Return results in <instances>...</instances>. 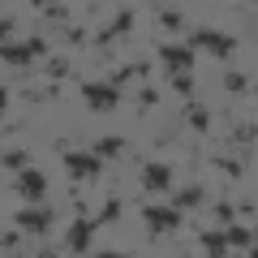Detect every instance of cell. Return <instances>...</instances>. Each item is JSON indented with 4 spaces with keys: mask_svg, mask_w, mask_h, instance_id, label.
<instances>
[{
    "mask_svg": "<svg viewBox=\"0 0 258 258\" xmlns=\"http://www.w3.org/2000/svg\"><path fill=\"white\" fill-rule=\"evenodd\" d=\"M203 249H207V258H224V254H228V241H224V232L203 228Z\"/></svg>",
    "mask_w": 258,
    "mask_h": 258,
    "instance_id": "obj_15",
    "label": "cell"
},
{
    "mask_svg": "<svg viewBox=\"0 0 258 258\" xmlns=\"http://www.w3.org/2000/svg\"><path fill=\"white\" fill-rule=\"evenodd\" d=\"M159 103V86H142L138 91V112H151Z\"/></svg>",
    "mask_w": 258,
    "mask_h": 258,
    "instance_id": "obj_26",
    "label": "cell"
},
{
    "mask_svg": "<svg viewBox=\"0 0 258 258\" xmlns=\"http://www.w3.org/2000/svg\"><path fill=\"white\" fill-rule=\"evenodd\" d=\"M159 64H164L168 74H189L194 52H189L185 43H164V47H159Z\"/></svg>",
    "mask_w": 258,
    "mask_h": 258,
    "instance_id": "obj_9",
    "label": "cell"
},
{
    "mask_svg": "<svg viewBox=\"0 0 258 258\" xmlns=\"http://www.w3.org/2000/svg\"><path fill=\"white\" fill-rule=\"evenodd\" d=\"M13 224H18L22 232H30V237H43L47 224H52V211H43V207H26V211L13 215Z\"/></svg>",
    "mask_w": 258,
    "mask_h": 258,
    "instance_id": "obj_10",
    "label": "cell"
},
{
    "mask_svg": "<svg viewBox=\"0 0 258 258\" xmlns=\"http://www.w3.org/2000/svg\"><path fill=\"white\" fill-rule=\"evenodd\" d=\"M64 172L74 176V181H91V176L103 172V159L91 155V151H69L64 155Z\"/></svg>",
    "mask_w": 258,
    "mask_h": 258,
    "instance_id": "obj_4",
    "label": "cell"
},
{
    "mask_svg": "<svg viewBox=\"0 0 258 258\" xmlns=\"http://www.w3.org/2000/svg\"><path fill=\"white\" fill-rule=\"evenodd\" d=\"M168 198H172V211H189V207H203L207 203V189H203V185H185V189L168 194Z\"/></svg>",
    "mask_w": 258,
    "mask_h": 258,
    "instance_id": "obj_12",
    "label": "cell"
},
{
    "mask_svg": "<svg viewBox=\"0 0 258 258\" xmlns=\"http://www.w3.org/2000/svg\"><path fill=\"white\" fill-rule=\"evenodd\" d=\"M185 125H189L194 134H211V108H203V103H189V108H185Z\"/></svg>",
    "mask_w": 258,
    "mask_h": 258,
    "instance_id": "obj_13",
    "label": "cell"
},
{
    "mask_svg": "<svg viewBox=\"0 0 258 258\" xmlns=\"http://www.w3.org/2000/svg\"><path fill=\"white\" fill-rule=\"evenodd\" d=\"M35 258H60V254H56V249H39Z\"/></svg>",
    "mask_w": 258,
    "mask_h": 258,
    "instance_id": "obj_32",
    "label": "cell"
},
{
    "mask_svg": "<svg viewBox=\"0 0 258 258\" xmlns=\"http://www.w3.org/2000/svg\"><path fill=\"white\" fill-rule=\"evenodd\" d=\"M120 220V198H108V203L99 207V215H95V228H103V224H116Z\"/></svg>",
    "mask_w": 258,
    "mask_h": 258,
    "instance_id": "obj_19",
    "label": "cell"
},
{
    "mask_svg": "<svg viewBox=\"0 0 258 258\" xmlns=\"http://www.w3.org/2000/svg\"><path fill=\"white\" fill-rule=\"evenodd\" d=\"M125 147H129L125 138H99V142L91 147V155H99V159H112V155H120Z\"/></svg>",
    "mask_w": 258,
    "mask_h": 258,
    "instance_id": "obj_17",
    "label": "cell"
},
{
    "mask_svg": "<svg viewBox=\"0 0 258 258\" xmlns=\"http://www.w3.org/2000/svg\"><path fill=\"white\" fill-rule=\"evenodd\" d=\"M9 35H13V18H0V47L9 43Z\"/></svg>",
    "mask_w": 258,
    "mask_h": 258,
    "instance_id": "obj_30",
    "label": "cell"
},
{
    "mask_svg": "<svg viewBox=\"0 0 258 258\" xmlns=\"http://www.w3.org/2000/svg\"><path fill=\"white\" fill-rule=\"evenodd\" d=\"M211 164L220 168L224 176H232V181H241V172H245V159H228V155H215Z\"/></svg>",
    "mask_w": 258,
    "mask_h": 258,
    "instance_id": "obj_18",
    "label": "cell"
},
{
    "mask_svg": "<svg viewBox=\"0 0 258 258\" xmlns=\"http://www.w3.org/2000/svg\"><path fill=\"white\" fill-rule=\"evenodd\" d=\"M142 189L147 194H172V164H142Z\"/></svg>",
    "mask_w": 258,
    "mask_h": 258,
    "instance_id": "obj_7",
    "label": "cell"
},
{
    "mask_svg": "<svg viewBox=\"0 0 258 258\" xmlns=\"http://www.w3.org/2000/svg\"><path fill=\"white\" fill-rule=\"evenodd\" d=\"M232 142H237V147H245V155H249V151H254V125H249V120H241V125L232 129Z\"/></svg>",
    "mask_w": 258,
    "mask_h": 258,
    "instance_id": "obj_22",
    "label": "cell"
},
{
    "mask_svg": "<svg viewBox=\"0 0 258 258\" xmlns=\"http://www.w3.org/2000/svg\"><path fill=\"white\" fill-rule=\"evenodd\" d=\"M74 74V64L64 60V56H56V60H47V78H52V82H60V78H69Z\"/></svg>",
    "mask_w": 258,
    "mask_h": 258,
    "instance_id": "obj_24",
    "label": "cell"
},
{
    "mask_svg": "<svg viewBox=\"0 0 258 258\" xmlns=\"http://www.w3.org/2000/svg\"><path fill=\"white\" fill-rule=\"evenodd\" d=\"M13 189H18L30 207L43 203V194H47V172H39V168H22V172H18V185H13Z\"/></svg>",
    "mask_w": 258,
    "mask_h": 258,
    "instance_id": "obj_5",
    "label": "cell"
},
{
    "mask_svg": "<svg viewBox=\"0 0 258 258\" xmlns=\"http://www.w3.org/2000/svg\"><path fill=\"white\" fill-rule=\"evenodd\" d=\"M155 22L168 30V35H176V30L185 26V13H181V9H159V18H155Z\"/></svg>",
    "mask_w": 258,
    "mask_h": 258,
    "instance_id": "obj_20",
    "label": "cell"
},
{
    "mask_svg": "<svg viewBox=\"0 0 258 258\" xmlns=\"http://www.w3.org/2000/svg\"><path fill=\"white\" fill-rule=\"evenodd\" d=\"M224 91L228 95H249V78L245 74H228L224 78Z\"/></svg>",
    "mask_w": 258,
    "mask_h": 258,
    "instance_id": "obj_23",
    "label": "cell"
},
{
    "mask_svg": "<svg viewBox=\"0 0 258 258\" xmlns=\"http://www.w3.org/2000/svg\"><path fill=\"white\" fill-rule=\"evenodd\" d=\"M95 258H129V254H120V249H99Z\"/></svg>",
    "mask_w": 258,
    "mask_h": 258,
    "instance_id": "obj_31",
    "label": "cell"
},
{
    "mask_svg": "<svg viewBox=\"0 0 258 258\" xmlns=\"http://www.w3.org/2000/svg\"><path fill=\"white\" fill-rule=\"evenodd\" d=\"M64 43L82 47V43H86V30H82V26H64Z\"/></svg>",
    "mask_w": 258,
    "mask_h": 258,
    "instance_id": "obj_28",
    "label": "cell"
},
{
    "mask_svg": "<svg viewBox=\"0 0 258 258\" xmlns=\"http://www.w3.org/2000/svg\"><path fill=\"white\" fill-rule=\"evenodd\" d=\"M47 56V39H26V43H5L0 47V60L5 64H35V60H43Z\"/></svg>",
    "mask_w": 258,
    "mask_h": 258,
    "instance_id": "obj_2",
    "label": "cell"
},
{
    "mask_svg": "<svg viewBox=\"0 0 258 258\" xmlns=\"http://www.w3.org/2000/svg\"><path fill=\"white\" fill-rule=\"evenodd\" d=\"M78 91H82V99H86V108H91V112H112L120 103V91H116V86H108V82H82Z\"/></svg>",
    "mask_w": 258,
    "mask_h": 258,
    "instance_id": "obj_3",
    "label": "cell"
},
{
    "mask_svg": "<svg viewBox=\"0 0 258 258\" xmlns=\"http://www.w3.org/2000/svg\"><path fill=\"white\" fill-rule=\"evenodd\" d=\"M35 13H43V18H56V22H60V18H69V5H43V0H39Z\"/></svg>",
    "mask_w": 258,
    "mask_h": 258,
    "instance_id": "obj_27",
    "label": "cell"
},
{
    "mask_svg": "<svg viewBox=\"0 0 258 258\" xmlns=\"http://www.w3.org/2000/svg\"><path fill=\"white\" fill-rule=\"evenodd\" d=\"M0 164H5V168H13V172H22V168L30 164V151L13 147V151H5V155H0Z\"/></svg>",
    "mask_w": 258,
    "mask_h": 258,
    "instance_id": "obj_21",
    "label": "cell"
},
{
    "mask_svg": "<svg viewBox=\"0 0 258 258\" xmlns=\"http://www.w3.org/2000/svg\"><path fill=\"white\" fill-rule=\"evenodd\" d=\"M189 52H207V56H220V60H228L232 52H237V39L232 35H224V30H211V26H203V30H194L189 35Z\"/></svg>",
    "mask_w": 258,
    "mask_h": 258,
    "instance_id": "obj_1",
    "label": "cell"
},
{
    "mask_svg": "<svg viewBox=\"0 0 258 258\" xmlns=\"http://www.w3.org/2000/svg\"><path fill=\"white\" fill-rule=\"evenodd\" d=\"M224 241H228V245H237V249H254V232H249V224H228V228H224Z\"/></svg>",
    "mask_w": 258,
    "mask_h": 258,
    "instance_id": "obj_14",
    "label": "cell"
},
{
    "mask_svg": "<svg viewBox=\"0 0 258 258\" xmlns=\"http://www.w3.org/2000/svg\"><path fill=\"white\" fill-rule=\"evenodd\" d=\"M91 232H95V220L78 215V220L69 224V232H64V249H69V254H86V249H91Z\"/></svg>",
    "mask_w": 258,
    "mask_h": 258,
    "instance_id": "obj_8",
    "label": "cell"
},
{
    "mask_svg": "<svg viewBox=\"0 0 258 258\" xmlns=\"http://www.w3.org/2000/svg\"><path fill=\"white\" fill-rule=\"evenodd\" d=\"M215 220H220L224 228H228V224H237V211H232L228 203H220V207H215Z\"/></svg>",
    "mask_w": 258,
    "mask_h": 258,
    "instance_id": "obj_29",
    "label": "cell"
},
{
    "mask_svg": "<svg viewBox=\"0 0 258 258\" xmlns=\"http://www.w3.org/2000/svg\"><path fill=\"white\" fill-rule=\"evenodd\" d=\"M142 220L155 232H176L181 228V211H172V207H142Z\"/></svg>",
    "mask_w": 258,
    "mask_h": 258,
    "instance_id": "obj_11",
    "label": "cell"
},
{
    "mask_svg": "<svg viewBox=\"0 0 258 258\" xmlns=\"http://www.w3.org/2000/svg\"><path fill=\"white\" fill-rule=\"evenodd\" d=\"M134 22H138V13H134V9H120L116 18H112V26H99V30H95V47H108L112 39L129 35V30H134Z\"/></svg>",
    "mask_w": 258,
    "mask_h": 258,
    "instance_id": "obj_6",
    "label": "cell"
},
{
    "mask_svg": "<svg viewBox=\"0 0 258 258\" xmlns=\"http://www.w3.org/2000/svg\"><path fill=\"white\" fill-rule=\"evenodd\" d=\"M134 78H147V64H142V60H134V64H125V69H116V74L108 78V86H116V91H120V86L134 82Z\"/></svg>",
    "mask_w": 258,
    "mask_h": 258,
    "instance_id": "obj_16",
    "label": "cell"
},
{
    "mask_svg": "<svg viewBox=\"0 0 258 258\" xmlns=\"http://www.w3.org/2000/svg\"><path fill=\"white\" fill-rule=\"evenodd\" d=\"M5 103H9V91H5V86H0V112H5Z\"/></svg>",
    "mask_w": 258,
    "mask_h": 258,
    "instance_id": "obj_33",
    "label": "cell"
},
{
    "mask_svg": "<svg viewBox=\"0 0 258 258\" xmlns=\"http://www.w3.org/2000/svg\"><path fill=\"white\" fill-rule=\"evenodd\" d=\"M172 95H181V99H194V78H189V74H172Z\"/></svg>",
    "mask_w": 258,
    "mask_h": 258,
    "instance_id": "obj_25",
    "label": "cell"
}]
</instances>
